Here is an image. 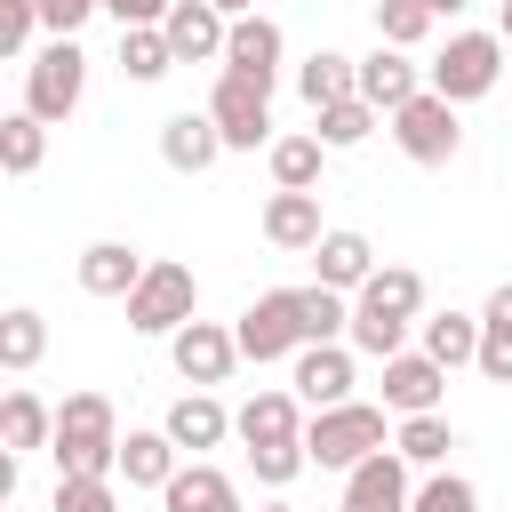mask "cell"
I'll list each match as a JSON object with an SVG mask.
<instances>
[{"instance_id": "1", "label": "cell", "mask_w": 512, "mask_h": 512, "mask_svg": "<svg viewBox=\"0 0 512 512\" xmlns=\"http://www.w3.org/2000/svg\"><path fill=\"white\" fill-rule=\"evenodd\" d=\"M416 304H424V280H416L408 264H376V272H368V288L352 296V344H360L368 360H392V352L408 344Z\"/></svg>"}, {"instance_id": "2", "label": "cell", "mask_w": 512, "mask_h": 512, "mask_svg": "<svg viewBox=\"0 0 512 512\" xmlns=\"http://www.w3.org/2000/svg\"><path fill=\"white\" fill-rule=\"evenodd\" d=\"M56 472H96V480H112L120 472V416H112V400L104 392H72L64 408H56Z\"/></svg>"}, {"instance_id": "3", "label": "cell", "mask_w": 512, "mask_h": 512, "mask_svg": "<svg viewBox=\"0 0 512 512\" xmlns=\"http://www.w3.org/2000/svg\"><path fill=\"white\" fill-rule=\"evenodd\" d=\"M304 448H312V464H328V472H352L360 456H376V448H384V408H368V400L312 408V424H304Z\"/></svg>"}, {"instance_id": "4", "label": "cell", "mask_w": 512, "mask_h": 512, "mask_svg": "<svg viewBox=\"0 0 512 512\" xmlns=\"http://www.w3.org/2000/svg\"><path fill=\"white\" fill-rule=\"evenodd\" d=\"M448 104H472V96H488L496 80H504V32H448V48L432 56V72H424Z\"/></svg>"}, {"instance_id": "5", "label": "cell", "mask_w": 512, "mask_h": 512, "mask_svg": "<svg viewBox=\"0 0 512 512\" xmlns=\"http://www.w3.org/2000/svg\"><path fill=\"white\" fill-rule=\"evenodd\" d=\"M80 88H88V56H80V40H48L32 64H24V112H40V120H72L80 112Z\"/></svg>"}, {"instance_id": "6", "label": "cell", "mask_w": 512, "mask_h": 512, "mask_svg": "<svg viewBox=\"0 0 512 512\" xmlns=\"http://www.w3.org/2000/svg\"><path fill=\"white\" fill-rule=\"evenodd\" d=\"M392 144H400L416 168H448V160H456V144H464V128H456V104H448L440 88H416V96L392 112Z\"/></svg>"}, {"instance_id": "7", "label": "cell", "mask_w": 512, "mask_h": 512, "mask_svg": "<svg viewBox=\"0 0 512 512\" xmlns=\"http://www.w3.org/2000/svg\"><path fill=\"white\" fill-rule=\"evenodd\" d=\"M192 304H200L192 264H152V272L128 288V328H136V336H176V328L192 320Z\"/></svg>"}, {"instance_id": "8", "label": "cell", "mask_w": 512, "mask_h": 512, "mask_svg": "<svg viewBox=\"0 0 512 512\" xmlns=\"http://www.w3.org/2000/svg\"><path fill=\"white\" fill-rule=\"evenodd\" d=\"M240 360H288V352H304V304H296V288H264L248 312H240Z\"/></svg>"}, {"instance_id": "9", "label": "cell", "mask_w": 512, "mask_h": 512, "mask_svg": "<svg viewBox=\"0 0 512 512\" xmlns=\"http://www.w3.org/2000/svg\"><path fill=\"white\" fill-rule=\"evenodd\" d=\"M208 112H216V128H224V152H256V144L272 136V88H256V80H240V72L216 80Z\"/></svg>"}, {"instance_id": "10", "label": "cell", "mask_w": 512, "mask_h": 512, "mask_svg": "<svg viewBox=\"0 0 512 512\" xmlns=\"http://www.w3.org/2000/svg\"><path fill=\"white\" fill-rule=\"evenodd\" d=\"M416 488H408V456L400 448H376L344 472V512H408Z\"/></svg>"}, {"instance_id": "11", "label": "cell", "mask_w": 512, "mask_h": 512, "mask_svg": "<svg viewBox=\"0 0 512 512\" xmlns=\"http://www.w3.org/2000/svg\"><path fill=\"white\" fill-rule=\"evenodd\" d=\"M168 360H176V376H184V384H224V376H232V360H240V336H232V328H216V320H184V328L168 336Z\"/></svg>"}, {"instance_id": "12", "label": "cell", "mask_w": 512, "mask_h": 512, "mask_svg": "<svg viewBox=\"0 0 512 512\" xmlns=\"http://www.w3.org/2000/svg\"><path fill=\"white\" fill-rule=\"evenodd\" d=\"M440 392H448V368L432 352H392L384 360V408L392 416H432Z\"/></svg>"}, {"instance_id": "13", "label": "cell", "mask_w": 512, "mask_h": 512, "mask_svg": "<svg viewBox=\"0 0 512 512\" xmlns=\"http://www.w3.org/2000/svg\"><path fill=\"white\" fill-rule=\"evenodd\" d=\"M224 72H240V80H256V88H272L280 80V24L272 16H232V32H224Z\"/></svg>"}, {"instance_id": "14", "label": "cell", "mask_w": 512, "mask_h": 512, "mask_svg": "<svg viewBox=\"0 0 512 512\" xmlns=\"http://www.w3.org/2000/svg\"><path fill=\"white\" fill-rule=\"evenodd\" d=\"M160 32H168L176 64H208V56H224V32H232V16H224L216 0H176Z\"/></svg>"}, {"instance_id": "15", "label": "cell", "mask_w": 512, "mask_h": 512, "mask_svg": "<svg viewBox=\"0 0 512 512\" xmlns=\"http://www.w3.org/2000/svg\"><path fill=\"white\" fill-rule=\"evenodd\" d=\"M216 152H224V128H216V112H168V120H160V160H168L176 176H200V168H216Z\"/></svg>"}, {"instance_id": "16", "label": "cell", "mask_w": 512, "mask_h": 512, "mask_svg": "<svg viewBox=\"0 0 512 512\" xmlns=\"http://www.w3.org/2000/svg\"><path fill=\"white\" fill-rule=\"evenodd\" d=\"M416 88H432V80H424V72L408 64V48L376 40V56H360V96H368V104H376L384 120H392V112H400V104H408Z\"/></svg>"}, {"instance_id": "17", "label": "cell", "mask_w": 512, "mask_h": 512, "mask_svg": "<svg viewBox=\"0 0 512 512\" xmlns=\"http://www.w3.org/2000/svg\"><path fill=\"white\" fill-rule=\"evenodd\" d=\"M232 432L248 440V456H256V448H304V416H296V392H256V400L232 416Z\"/></svg>"}, {"instance_id": "18", "label": "cell", "mask_w": 512, "mask_h": 512, "mask_svg": "<svg viewBox=\"0 0 512 512\" xmlns=\"http://www.w3.org/2000/svg\"><path fill=\"white\" fill-rule=\"evenodd\" d=\"M312 272H320V288H344V296H360V288H368V272H376V248H368V232H320V248H312Z\"/></svg>"}, {"instance_id": "19", "label": "cell", "mask_w": 512, "mask_h": 512, "mask_svg": "<svg viewBox=\"0 0 512 512\" xmlns=\"http://www.w3.org/2000/svg\"><path fill=\"white\" fill-rule=\"evenodd\" d=\"M144 272H152V264H144L128 240H88V248H80V288H88V296H120V304H128V288H136Z\"/></svg>"}, {"instance_id": "20", "label": "cell", "mask_w": 512, "mask_h": 512, "mask_svg": "<svg viewBox=\"0 0 512 512\" xmlns=\"http://www.w3.org/2000/svg\"><path fill=\"white\" fill-rule=\"evenodd\" d=\"M296 400H312V408L352 400V352L344 344H304L296 352Z\"/></svg>"}, {"instance_id": "21", "label": "cell", "mask_w": 512, "mask_h": 512, "mask_svg": "<svg viewBox=\"0 0 512 512\" xmlns=\"http://www.w3.org/2000/svg\"><path fill=\"white\" fill-rule=\"evenodd\" d=\"M320 192H272L264 200V240L272 248H320Z\"/></svg>"}, {"instance_id": "22", "label": "cell", "mask_w": 512, "mask_h": 512, "mask_svg": "<svg viewBox=\"0 0 512 512\" xmlns=\"http://www.w3.org/2000/svg\"><path fill=\"white\" fill-rule=\"evenodd\" d=\"M48 440H56V408L16 384V392L0 400V448H8V456H32V448H48Z\"/></svg>"}, {"instance_id": "23", "label": "cell", "mask_w": 512, "mask_h": 512, "mask_svg": "<svg viewBox=\"0 0 512 512\" xmlns=\"http://www.w3.org/2000/svg\"><path fill=\"white\" fill-rule=\"evenodd\" d=\"M160 504L168 512H240V496H232V480L216 464H176V480L160 488Z\"/></svg>"}, {"instance_id": "24", "label": "cell", "mask_w": 512, "mask_h": 512, "mask_svg": "<svg viewBox=\"0 0 512 512\" xmlns=\"http://www.w3.org/2000/svg\"><path fill=\"white\" fill-rule=\"evenodd\" d=\"M296 96H304L312 112H328V104L360 96V64H352V56H336V48H312V64L296 72Z\"/></svg>"}, {"instance_id": "25", "label": "cell", "mask_w": 512, "mask_h": 512, "mask_svg": "<svg viewBox=\"0 0 512 512\" xmlns=\"http://www.w3.org/2000/svg\"><path fill=\"white\" fill-rule=\"evenodd\" d=\"M120 472H128V488H168V480H176V440H168V424H160V432H128V440H120Z\"/></svg>"}, {"instance_id": "26", "label": "cell", "mask_w": 512, "mask_h": 512, "mask_svg": "<svg viewBox=\"0 0 512 512\" xmlns=\"http://www.w3.org/2000/svg\"><path fill=\"white\" fill-rule=\"evenodd\" d=\"M488 384H512V280L488 296V312H480V360H472Z\"/></svg>"}, {"instance_id": "27", "label": "cell", "mask_w": 512, "mask_h": 512, "mask_svg": "<svg viewBox=\"0 0 512 512\" xmlns=\"http://www.w3.org/2000/svg\"><path fill=\"white\" fill-rule=\"evenodd\" d=\"M224 432H232V416H224L208 392H184V400L168 408V440H176V448H216Z\"/></svg>"}, {"instance_id": "28", "label": "cell", "mask_w": 512, "mask_h": 512, "mask_svg": "<svg viewBox=\"0 0 512 512\" xmlns=\"http://www.w3.org/2000/svg\"><path fill=\"white\" fill-rule=\"evenodd\" d=\"M424 352H432L440 368L480 360V320H472V312H432V320H424Z\"/></svg>"}, {"instance_id": "29", "label": "cell", "mask_w": 512, "mask_h": 512, "mask_svg": "<svg viewBox=\"0 0 512 512\" xmlns=\"http://www.w3.org/2000/svg\"><path fill=\"white\" fill-rule=\"evenodd\" d=\"M120 72H128V80H160V72H176L168 32H160V24H128V32H120Z\"/></svg>"}, {"instance_id": "30", "label": "cell", "mask_w": 512, "mask_h": 512, "mask_svg": "<svg viewBox=\"0 0 512 512\" xmlns=\"http://www.w3.org/2000/svg\"><path fill=\"white\" fill-rule=\"evenodd\" d=\"M40 152H48V120H40V112H8V120H0V168H8V176H32Z\"/></svg>"}, {"instance_id": "31", "label": "cell", "mask_w": 512, "mask_h": 512, "mask_svg": "<svg viewBox=\"0 0 512 512\" xmlns=\"http://www.w3.org/2000/svg\"><path fill=\"white\" fill-rule=\"evenodd\" d=\"M296 304H304V344H336V336H352V304H344V288H296Z\"/></svg>"}, {"instance_id": "32", "label": "cell", "mask_w": 512, "mask_h": 512, "mask_svg": "<svg viewBox=\"0 0 512 512\" xmlns=\"http://www.w3.org/2000/svg\"><path fill=\"white\" fill-rule=\"evenodd\" d=\"M320 152H328L320 136H280L272 144V184L280 192H312L320 184Z\"/></svg>"}, {"instance_id": "33", "label": "cell", "mask_w": 512, "mask_h": 512, "mask_svg": "<svg viewBox=\"0 0 512 512\" xmlns=\"http://www.w3.org/2000/svg\"><path fill=\"white\" fill-rule=\"evenodd\" d=\"M40 352H48V320L16 304V312L0 320V368H8V376H24V368H32Z\"/></svg>"}, {"instance_id": "34", "label": "cell", "mask_w": 512, "mask_h": 512, "mask_svg": "<svg viewBox=\"0 0 512 512\" xmlns=\"http://www.w3.org/2000/svg\"><path fill=\"white\" fill-rule=\"evenodd\" d=\"M392 448H400L408 464H424V472H432V464H448L456 432H448V416L432 408V416H400V440H392Z\"/></svg>"}, {"instance_id": "35", "label": "cell", "mask_w": 512, "mask_h": 512, "mask_svg": "<svg viewBox=\"0 0 512 512\" xmlns=\"http://www.w3.org/2000/svg\"><path fill=\"white\" fill-rule=\"evenodd\" d=\"M376 120H384V112H376L368 96H344V104H328V112H320V144H328V152H352V144H368V128H376Z\"/></svg>"}, {"instance_id": "36", "label": "cell", "mask_w": 512, "mask_h": 512, "mask_svg": "<svg viewBox=\"0 0 512 512\" xmlns=\"http://www.w3.org/2000/svg\"><path fill=\"white\" fill-rule=\"evenodd\" d=\"M48 512H120V496H112V480H96V472H56Z\"/></svg>"}, {"instance_id": "37", "label": "cell", "mask_w": 512, "mask_h": 512, "mask_svg": "<svg viewBox=\"0 0 512 512\" xmlns=\"http://www.w3.org/2000/svg\"><path fill=\"white\" fill-rule=\"evenodd\" d=\"M432 24H440V16H432L424 0H384V8H376V32H384L392 48H416V40L432 32Z\"/></svg>"}, {"instance_id": "38", "label": "cell", "mask_w": 512, "mask_h": 512, "mask_svg": "<svg viewBox=\"0 0 512 512\" xmlns=\"http://www.w3.org/2000/svg\"><path fill=\"white\" fill-rule=\"evenodd\" d=\"M408 512H480V488L472 480H456V472H432L424 488H416V504Z\"/></svg>"}, {"instance_id": "39", "label": "cell", "mask_w": 512, "mask_h": 512, "mask_svg": "<svg viewBox=\"0 0 512 512\" xmlns=\"http://www.w3.org/2000/svg\"><path fill=\"white\" fill-rule=\"evenodd\" d=\"M32 24H40V0H0V48H8V56H24Z\"/></svg>"}, {"instance_id": "40", "label": "cell", "mask_w": 512, "mask_h": 512, "mask_svg": "<svg viewBox=\"0 0 512 512\" xmlns=\"http://www.w3.org/2000/svg\"><path fill=\"white\" fill-rule=\"evenodd\" d=\"M96 8H104V0H40V24H48V32H64V40H72V32H80V24H88V16H96Z\"/></svg>"}, {"instance_id": "41", "label": "cell", "mask_w": 512, "mask_h": 512, "mask_svg": "<svg viewBox=\"0 0 512 512\" xmlns=\"http://www.w3.org/2000/svg\"><path fill=\"white\" fill-rule=\"evenodd\" d=\"M168 8H176V0H104V16H112L120 32H128V24H168Z\"/></svg>"}, {"instance_id": "42", "label": "cell", "mask_w": 512, "mask_h": 512, "mask_svg": "<svg viewBox=\"0 0 512 512\" xmlns=\"http://www.w3.org/2000/svg\"><path fill=\"white\" fill-rule=\"evenodd\" d=\"M496 32H504V48H512V0H496Z\"/></svg>"}, {"instance_id": "43", "label": "cell", "mask_w": 512, "mask_h": 512, "mask_svg": "<svg viewBox=\"0 0 512 512\" xmlns=\"http://www.w3.org/2000/svg\"><path fill=\"white\" fill-rule=\"evenodd\" d=\"M424 8H432V16H456V8H472V0H424Z\"/></svg>"}, {"instance_id": "44", "label": "cell", "mask_w": 512, "mask_h": 512, "mask_svg": "<svg viewBox=\"0 0 512 512\" xmlns=\"http://www.w3.org/2000/svg\"><path fill=\"white\" fill-rule=\"evenodd\" d=\"M216 8H224V16H248V8H256V0H216Z\"/></svg>"}, {"instance_id": "45", "label": "cell", "mask_w": 512, "mask_h": 512, "mask_svg": "<svg viewBox=\"0 0 512 512\" xmlns=\"http://www.w3.org/2000/svg\"><path fill=\"white\" fill-rule=\"evenodd\" d=\"M256 512H288V504H256Z\"/></svg>"}, {"instance_id": "46", "label": "cell", "mask_w": 512, "mask_h": 512, "mask_svg": "<svg viewBox=\"0 0 512 512\" xmlns=\"http://www.w3.org/2000/svg\"><path fill=\"white\" fill-rule=\"evenodd\" d=\"M504 72H512V64H504Z\"/></svg>"}, {"instance_id": "47", "label": "cell", "mask_w": 512, "mask_h": 512, "mask_svg": "<svg viewBox=\"0 0 512 512\" xmlns=\"http://www.w3.org/2000/svg\"><path fill=\"white\" fill-rule=\"evenodd\" d=\"M376 8H384V0H376Z\"/></svg>"}]
</instances>
